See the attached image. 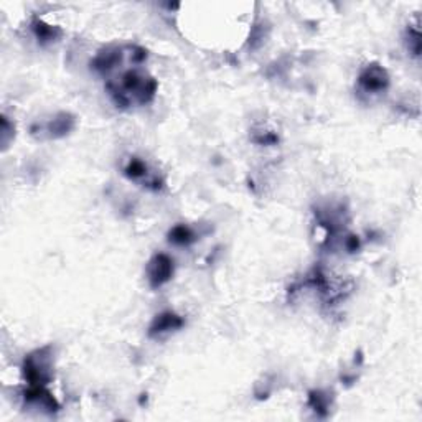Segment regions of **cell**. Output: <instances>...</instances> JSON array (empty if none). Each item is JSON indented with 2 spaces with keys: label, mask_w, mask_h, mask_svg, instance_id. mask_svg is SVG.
<instances>
[{
  "label": "cell",
  "mask_w": 422,
  "mask_h": 422,
  "mask_svg": "<svg viewBox=\"0 0 422 422\" xmlns=\"http://www.w3.org/2000/svg\"><path fill=\"white\" fill-rule=\"evenodd\" d=\"M158 83L145 69H140V65L132 66L116 78H109L106 81V91L112 103L121 109L142 108L151 104L155 99Z\"/></svg>",
  "instance_id": "6da1fadb"
},
{
  "label": "cell",
  "mask_w": 422,
  "mask_h": 422,
  "mask_svg": "<svg viewBox=\"0 0 422 422\" xmlns=\"http://www.w3.org/2000/svg\"><path fill=\"white\" fill-rule=\"evenodd\" d=\"M24 378L28 386H47L53 380L51 346H43L26 356L24 362Z\"/></svg>",
  "instance_id": "7a4b0ae2"
},
{
  "label": "cell",
  "mask_w": 422,
  "mask_h": 422,
  "mask_svg": "<svg viewBox=\"0 0 422 422\" xmlns=\"http://www.w3.org/2000/svg\"><path fill=\"white\" fill-rule=\"evenodd\" d=\"M358 87L366 94H380L389 87V74L378 63L364 66L358 76Z\"/></svg>",
  "instance_id": "3957f363"
},
{
  "label": "cell",
  "mask_w": 422,
  "mask_h": 422,
  "mask_svg": "<svg viewBox=\"0 0 422 422\" xmlns=\"http://www.w3.org/2000/svg\"><path fill=\"white\" fill-rule=\"evenodd\" d=\"M174 277V261L164 253H158L147 264V280L152 289L165 285Z\"/></svg>",
  "instance_id": "277c9868"
},
{
  "label": "cell",
  "mask_w": 422,
  "mask_h": 422,
  "mask_svg": "<svg viewBox=\"0 0 422 422\" xmlns=\"http://www.w3.org/2000/svg\"><path fill=\"white\" fill-rule=\"evenodd\" d=\"M24 401L25 406L38 409V411L43 412H50V414L60 409L58 401L47 389V386H28V389L24 393Z\"/></svg>",
  "instance_id": "5b68a950"
},
{
  "label": "cell",
  "mask_w": 422,
  "mask_h": 422,
  "mask_svg": "<svg viewBox=\"0 0 422 422\" xmlns=\"http://www.w3.org/2000/svg\"><path fill=\"white\" fill-rule=\"evenodd\" d=\"M185 325V320L175 312H162L158 314L153 322L149 327V337L160 338L164 335H169L171 332H177Z\"/></svg>",
  "instance_id": "8992f818"
},
{
  "label": "cell",
  "mask_w": 422,
  "mask_h": 422,
  "mask_svg": "<svg viewBox=\"0 0 422 422\" xmlns=\"http://www.w3.org/2000/svg\"><path fill=\"white\" fill-rule=\"evenodd\" d=\"M74 117L71 114L68 112H60L58 116H56L53 121H50L45 127L48 137L50 139H58V137H65L66 134H69V132L73 130L74 127Z\"/></svg>",
  "instance_id": "52a82bcc"
},
{
  "label": "cell",
  "mask_w": 422,
  "mask_h": 422,
  "mask_svg": "<svg viewBox=\"0 0 422 422\" xmlns=\"http://www.w3.org/2000/svg\"><path fill=\"white\" fill-rule=\"evenodd\" d=\"M32 28H33V33L35 37H37V40L40 43H53L56 42L61 37V30L58 28V26H53V25H48L45 24V22L42 20H35L32 24Z\"/></svg>",
  "instance_id": "ba28073f"
},
{
  "label": "cell",
  "mask_w": 422,
  "mask_h": 422,
  "mask_svg": "<svg viewBox=\"0 0 422 422\" xmlns=\"http://www.w3.org/2000/svg\"><path fill=\"white\" fill-rule=\"evenodd\" d=\"M195 239H196L195 231H193L190 226H187V224H177V226L171 228L169 233V241L171 244L188 246Z\"/></svg>",
  "instance_id": "9c48e42d"
},
{
  "label": "cell",
  "mask_w": 422,
  "mask_h": 422,
  "mask_svg": "<svg viewBox=\"0 0 422 422\" xmlns=\"http://www.w3.org/2000/svg\"><path fill=\"white\" fill-rule=\"evenodd\" d=\"M124 175L127 178L135 180V182H139V180H142V182H147L145 177L149 175V167L142 158L139 157H130L129 162H127L124 167Z\"/></svg>",
  "instance_id": "30bf717a"
},
{
  "label": "cell",
  "mask_w": 422,
  "mask_h": 422,
  "mask_svg": "<svg viewBox=\"0 0 422 422\" xmlns=\"http://www.w3.org/2000/svg\"><path fill=\"white\" fill-rule=\"evenodd\" d=\"M309 404L312 407H314L315 412H319L320 416L325 417L328 412V396H325L322 391H314V393L310 394Z\"/></svg>",
  "instance_id": "8fae6325"
},
{
  "label": "cell",
  "mask_w": 422,
  "mask_h": 422,
  "mask_svg": "<svg viewBox=\"0 0 422 422\" xmlns=\"http://www.w3.org/2000/svg\"><path fill=\"white\" fill-rule=\"evenodd\" d=\"M407 50L409 53H412L414 56L421 55V33H419V26L416 28H409L407 30Z\"/></svg>",
  "instance_id": "7c38bea8"
}]
</instances>
